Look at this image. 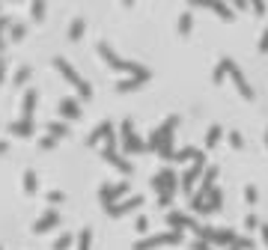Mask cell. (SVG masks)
<instances>
[{"label": "cell", "instance_id": "cell-1", "mask_svg": "<svg viewBox=\"0 0 268 250\" xmlns=\"http://www.w3.org/2000/svg\"><path fill=\"white\" fill-rule=\"evenodd\" d=\"M57 220H60V214H57V212H48L45 217H42V220H39V223H36V232H45V230H51V227L57 223Z\"/></svg>", "mask_w": 268, "mask_h": 250}, {"label": "cell", "instance_id": "cell-2", "mask_svg": "<svg viewBox=\"0 0 268 250\" xmlns=\"http://www.w3.org/2000/svg\"><path fill=\"white\" fill-rule=\"evenodd\" d=\"M214 241H217V244H232V241H235V235H232V232H227V230H221Z\"/></svg>", "mask_w": 268, "mask_h": 250}, {"label": "cell", "instance_id": "cell-3", "mask_svg": "<svg viewBox=\"0 0 268 250\" xmlns=\"http://www.w3.org/2000/svg\"><path fill=\"white\" fill-rule=\"evenodd\" d=\"M81 250H89V230L81 235Z\"/></svg>", "mask_w": 268, "mask_h": 250}, {"label": "cell", "instance_id": "cell-4", "mask_svg": "<svg viewBox=\"0 0 268 250\" xmlns=\"http://www.w3.org/2000/svg\"><path fill=\"white\" fill-rule=\"evenodd\" d=\"M27 191H30V194L36 191V179H33V173H27Z\"/></svg>", "mask_w": 268, "mask_h": 250}, {"label": "cell", "instance_id": "cell-5", "mask_svg": "<svg viewBox=\"0 0 268 250\" xmlns=\"http://www.w3.org/2000/svg\"><path fill=\"white\" fill-rule=\"evenodd\" d=\"M63 247H69V235H63V238L57 241V250H63Z\"/></svg>", "mask_w": 268, "mask_h": 250}, {"label": "cell", "instance_id": "cell-6", "mask_svg": "<svg viewBox=\"0 0 268 250\" xmlns=\"http://www.w3.org/2000/svg\"><path fill=\"white\" fill-rule=\"evenodd\" d=\"M262 51H268V33L262 36Z\"/></svg>", "mask_w": 268, "mask_h": 250}, {"label": "cell", "instance_id": "cell-7", "mask_svg": "<svg viewBox=\"0 0 268 250\" xmlns=\"http://www.w3.org/2000/svg\"><path fill=\"white\" fill-rule=\"evenodd\" d=\"M262 238H265V244H268V227H262Z\"/></svg>", "mask_w": 268, "mask_h": 250}]
</instances>
